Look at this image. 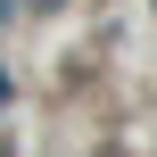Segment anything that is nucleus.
Listing matches in <instances>:
<instances>
[{"mask_svg": "<svg viewBox=\"0 0 157 157\" xmlns=\"http://www.w3.org/2000/svg\"><path fill=\"white\" fill-rule=\"evenodd\" d=\"M0 99H8V75H0Z\"/></svg>", "mask_w": 157, "mask_h": 157, "instance_id": "nucleus-1", "label": "nucleus"}, {"mask_svg": "<svg viewBox=\"0 0 157 157\" xmlns=\"http://www.w3.org/2000/svg\"><path fill=\"white\" fill-rule=\"evenodd\" d=\"M99 157H124V149H99Z\"/></svg>", "mask_w": 157, "mask_h": 157, "instance_id": "nucleus-2", "label": "nucleus"}, {"mask_svg": "<svg viewBox=\"0 0 157 157\" xmlns=\"http://www.w3.org/2000/svg\"><path fill=\"white\" fill-rule=\"evenodd\" d=\"M41 8H58V0H41Z\"/></svg>", "mask_w": 157, "mask_h": 157, "instance_id": "nucleus-3", "label": "nucleus"}]
</instances>
